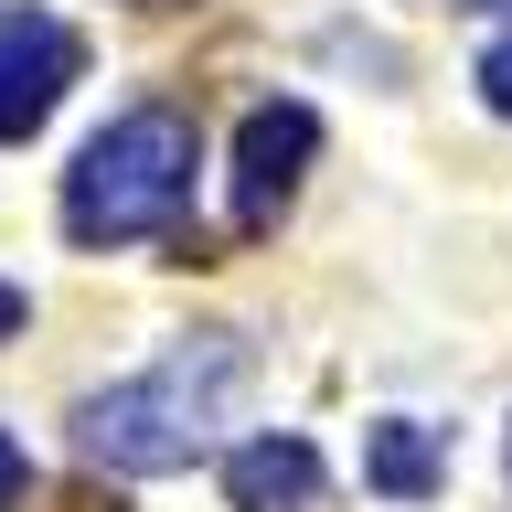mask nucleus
<instances>
[{
    "mask_svg": "<svg viewBox=\"0 0 512 512\" xmlns=\"http://www.w3.org/2000/svg\"><path fill=\"white\" fill-rule=\"evenodd\" d=\"M192 203V118L182 107H128L75 150L64 171V235L75 246H150Z\"/></svg>",
    "mask_w": 512,
    "mask_h": 512,
    "instance_id": "obj_2",
    "label": "nucleus"
},
{
    "mask_svg": "<svg viewBox=\"0 0 512 512\" xmlns=\"http://www.w3.org/2000/svg\"><path fill=\"white\" fill-rule=\"evenodd\" d=\"M22 491H32V459H22V438H11V427H0V512L22 502Z\"/></svg>",
    "mask_w": 512,
    "mask_h": 512,
    "instance_id": "obj_8",
    "label": "nucleus"
},
{
    "mask_svg": "<svg viewBox=\"0 0 512 512\" xmlns=\"http://www.w3.org/2000/svg\"><path fill=\"white\" fill-rule=\"evenodd\" d=\"M470 11H512V0H470Z\"/></svg>",
    "mask_w": 512,
    "mask_h": 512,
    "instance_id": "obj_10",
    "label": "nucleus"
},
{
    "mask_svg": "<svg viewBox=\"0 0 512 512\" xmlns=\"http://www.w3.org/2000/svg\"><path fill=\"white\" fill-rule=\"evenodd\" d=\"M363 480H374L384 502H427L448 480V438L416 427V416H384V427H363Z\"/></svg>",
    "mask_w": 512,
    "mask_h": 512,
    "instance_id": "obj_6",
    "label": "nucleus"
},
{
    "mask_svg": "<svg viewBox=\"0 0 512 512\" xmlns=\"http://www.w3.org/2000/svg\"><path fill=\"white\" fill-rule=\"evenodd\" d=\"M0 331H22V288H0Z\"/></svg>",
    "mask_w": 512,
    "mask_h": 512,
    "instance_id": "obj_9",
    "label": "nucleus"
},
{
    "mask_svg": "<svg viewBox=\"0 0 512 512\" xmlns=\"http://www.w3.org/2000/svg\"><path fill=\"white\" fill-rule=\"evenodd\" d=\"M246 374H256L246 331H192L182 352H160L150 374L86 395V406H75V448H86L96 470H139V480L192 470V459L214 448V427H224V406H235Z\"/></svg>",
    "mask_w": 512,
    "mask_h": 512,
    "instance_id": "obj_1",
    "label": "nucleus"
},
{
    "mask_svg": "<svg viewBox=\"0 0 512 512\" xmlns=\"http://www.w3.org/2000/svg\"><path fill=\"white\" fill-rule=\"evenodd\" d=\"M310 150H320V118L299 107V96L256 107V118L235 128V224H278V203L299 192Z\"/></svg>",
    "mask_w": 512,
    "mask_h": 512,
    "instance_id": "obj_4",
    "label": "nucleus"
},
{
    "mask_svg": "<svg viewBox=\"0 0 512 512\" xmlns=\"http://www.w3.org/2000/svg\"><path fill=\"white\" fill-rule=\"evenodd\" d=\"M480 96H491V118H512V43L480 54Z\"/></svg>",
    "mask_w": 512,
    "mask_h": 512,
    "instance_id": "obj_7",
    "label": "nucleus"
},
{
    "mask_svg": "<svg viewBox=\"0 0 512 512\" xmlns=\"http://www.w3.org/2000/svg\"><path fill=\"white\" fill-rule=\"evenodd\" d=\"M224 502L235 512H310L320 502V448L310 438H246L224 459Z\"/></svg>",
    "mask_w": 512,
    "mask_h": 512,
    "instance_id": "obj_5",
    "label": "nucleus"
},
{
    "mask_svg": "<svg viewBox=\"0 0 512 512\" xmlns=\"http://www.w3.org/2000/svg\"><path fill=\"white\" fill-rule=\"evenodd\" d=\"M86 75V43L54 11H11L0 22V139H32V128L64 107V86Z\"/></svg>",
    "mask_w": 512,
    "mask_h": 512,
    "instance_id": "obj_3",
    "label": "nucleus"
}]
</instances>
